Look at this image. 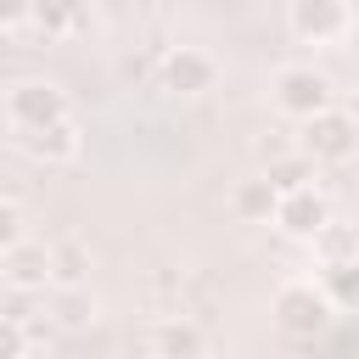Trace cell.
Instances as JSON below:
<instances>
[{
	"instance_id": "6da1fadb",
	"label": "cell",
	"mask_w": 359,
	"mask_h": 359,
	"mask_svg": "<svg viewBox=\"0 0 359 359\" xmlns=\"http://www.w3.org/2000/svg\"><path fill=\"white\" fill-rule=\"evenodd\" d=\"M275 325L286 331V337H297V342H314L325 325H331V314H337V297L325 292V280H314V275H292V280H280L275 286Z\"/></svg>"
},
{
	"instance_id": "7a4b0ae2",
	"label": "cell",
	"mask_w": 359,
	"mask_h": 359,
	"mask_svg": "<svg viewBox=\"0 0 359 359\" xmlns=\"http://www.w3.org/2000/svg\"><path fill=\"white\" fill-rule=\"evenodd\" d=\"M269 101H275V112L280 118H314V112H325V107H337L331 101V79L320 73V67H309V62H286V67H275V79H269Z\"/></svg>"
},
{
	"instance_id": "3957f363",
	"label": "cell",
	"mask_w": 359,
	"mask_h": 359,
	"mask_svg": "<svg viewBox=\"0 0 359 359\" xmlns=\"http://www.w3.org/2000/svg\"><path fill=\"white\" fill-rule=\"evenodd\" d=\"M297 146H303L314 163H348V157L359 151V118H353L348 107H325V112L303 118Z\"/></svg>"
},
{
	"instance_id": "277c9868",
	"label": "cell",
	"mask_w": 359,
	"mask_h": 359,
	"mask_svg": "<svg viewBox=\"0 0 359 359\" xmlns=\"http://www.w3.org/2000/svg\"><path fill=\"white\" fill-rule=\"evenodd\" d=\"M286 28L303 45H337L353 28V6L348 0H292L286 6Z\"/></svg>"
},
{
	"instance_id": "5b68a950",
	"label": "cell",
	"mask_w": 359,
	"mask_h": 359,
	"mask_svg": "<svg viewBox=\"0 0 359 359\" xmlns=\"http://www.w3.org/2000/svg\"><path fill=\"white\" fill-rule=\"evenodd\" d=\"M50 118H67V95L50 79H17L6 90V123L11 129H39Z\"/></svg>"
},
{
	"instance_id": "8992f818",
	"label": "cell",
	"mask_w": 359,
	"mask_h": 359,
	"mask_svg": "<svg viewBox=\"0 0 359 359\" xmlns=\"http://www.w3.org/2000/svg\"><path fill=\"white\" fill-rule=\"evenodd\" d=\"M213 79H219V67H213V56L196 50V45H174V50H163V62H157V84L174 90V95H202V90H213Z\"/></svg>"
},
{
	"instance_id": "52a82bcc",
	"label": "cell",
	"mask_w": 359,
	"mask_h": 359,
	"mask_svg": "<svg viewBox=\"0 0 359 359\" xmlns=\"http://www.w3.org/2000/svg\"><path fill=\"white\" fill-rule=\"evenodd\" d=\"M325 224H331V202H325L314 185L280 191V208H275V230H280V236H292V241H314Z\"/></svg>"
},
{
	"instance_id": "ba28073f",
	"label": "cell",
	"mask_w": 359,
	"mask_h": 359,
	"mask_svg": "<svg viewBox=\"0 0 359 359\" xmlns=\"http://www.w3.org/2000/svg\"><path fill=\"white\" fill-rule=\"evenodd\" d=\"M17 146L34 157V163H73L84 151V129L73 118H50L39 129H17Z\"/></svg>"
},
{
	"instance_id": "9c48e42d",
	"label": "cell",
	"mask_w": 359,
	"mask_h": 359,
	"mask_svg": "<svg viewBox=\"0 0 359 359\" xmlns=\"http://www.w3.org/2000/svg\"><path fill=\"white\" fill-rule=\"evenodd\" d=\"M0 275H6V286L45 292V286H50V241H34V236H22V241L0 247Z\"/></svg>"
},
{
	"instance_id": "30bf717a",
	"label": "cell",
	"mask_w": 359,
	"mask_h": 359,
	"mask_svg": "<svg viewBox=\"0 0 359 359\" xmlns=\"http://www.w3.org/2000/svg\"><path fill=\"white\" fill-rule=\"evenodd\" d=\"M275 208H280V185H275L269 174L241 180V185L230 191V213H236L241 224H275Z\"/></svg>"
},
{
	"instance_id": "8fae6325",
	"label": "cell",
	"mask_w": 359,
	"mask_h": 359,
	"mask_svg": "<svg viewBox=\"0 0 359 359\" xmlns=\"http://www.w3.org/2000/svg\"><path fill=\"white\" fill-rule=\"evenodd\" d=\"M34 34L39 39H67L84 28V0H34Z\"/></svg>"
},
{
	"instance_id": "7c38bea8",
	"label": "cell",
	"mask_w": 359,
	"mask_h": 359,
	"mask_svg": "<svg viewBox=\"0 0 359 359\" xmlns=\"http://www.w3.org/2000/svg\"><path fill=\"white\" fill-rule=\"evenodd\" d=\"M90 280V247L79 236L50 241V286H84Z\"/></svg>"
},
{
	"instance_id": "4fadbf2b",
	"label": "cell",
	"mask_w": 359,
	"mask_h": 359,
	"mask_svg": "<svg viewBox=\"0 0 359 359\" xmlns=\"http://www.w3.org/2000/svg\"><path fill=\"white\" fill-rule=\"evenodd\" d=\"M50 325H62V331H79V325H95V297L84 292V286H50Z\"/></svg>"
},
{
	"instance_id": "5bb4252c",
	"label": "cell",
	"mask_w": 359,
	"mask_h": 359,
	"mask_svg": "<svg viewBox=\"0 0 359 359\" xmlns=\"http://www.w3.org/2000/svg\"><path fill=\"white\" fill-rule=\"evenodd\" d=\"M146 348L151 353H202L208 348V331L196 320H163V325L146 331Z\"/></svg>"
},
{
	"instance_id": "9a60e30c",
	"label": "cell",
	"mask_w": 359,
	"mask_h": 359,
	"mask_svg": "<svg viewBox=\"0 0 359 359\" xmlns=\"http://www.w3.org/2000/svg\"><path fill=\"white\" fill-rule=\"evenodd\" d=\"M309 247H314V258H320V264L359 258V224H337V219H331V224H325V230H320Z\"/></svg>"
},
{
	"instance_id": "2e32d148",
	"label": "cell",
	"mask_w": 359,
	"mask_h": 359,
	"mask_svg": "<svg viewBox=\"0 0 359 359\" xmlns=\"http://www.w3.org/2000/svg\"><path fill=\"white\" fill-rule=\"evenodd\" d=\"M320 280H325V292L337 297V309H359V258L320 264Z\"/></svg>"
},
{
	"instance_id": "e0dca14e",
	"label": "cell",
	"mask_w": 359,
	"mask_h": 359,
	"mask_svg": "<svg viewBox=\"0 0 359 359\" xmlns=\"http://www.w3.org/2000/svg\"><path fill=\"white\" fill-rule=\"evenodd\" d=\"M314 168H320V163H314V157H309V151H303V146H297V151H286V157H280V163H269V168H264V174H269V180H275V185H280V191H297V185H314V180H320V174H314Z\"/></svg>"
},
{
	"instance_id": "ac0fdd59",
	"label": "cell",
	"mask_w": 359,
	"mask_h": 359,
	"mask_svg": "<svg viewBox=\"0 0 359 359\" xmlns=\"http://www.w3.org/2000/svg\"><path fill=\"white\" fill-rule=\"evenodd\" d=\"M286 151H297V135L292 129H280V123H269V129H258V140H252V157L269 168V163H280Z\"/></svg>"
},
{
	"instance_id": "d6986e66",
	"label": "cell",
	"mask_w": 359,
	"mask_h": 359,
	"mask_svg": "<svg viewBox=\"0 0 359 359\" xmlns=\"http://www.w3.org/2000/svg\"><path fill=\"white\" fill-rule=\"evenodd\" d=\"M22 236H28V213H22L17 196H6V208H0V247H11V241H22Z\"/></svg>"
},
{
	"instance_id": "ffe728a7",
	"label": "cell",
	"mask_w": 359,
	"mask_h": 359,
	"mask_svg": "<svg viewBox=\"0 0 359 359\" xmlns=\"http://www.w3.org/2000/svg\"><path fill=\"white\" fill-rule=\"evenodd\" d=\"M28 17H34V0H0V22L6 28H22Z\"/></svg>"
},
{
	"instance_id": "44dd1931",
	"label": "cell",
	"mask_w": 359,
	"mask_h": 359,
	"mask_svg": "<svg viewBox=\"0 0 359 359\" xmlns=\"http://www.w3.org/2000/svg\"><path fill=\"white\" fill-rule=\"evenodd\" d=\"M342 107H348V112L359 118V90H348V101H342Z\"/></svg>"
},
{
	"instance_id": "7402d4cb",
	"label": "cell",
	"mask_w": 359,
	"mask_h": 359,
	"mask_svg": "<svg viewBox=\"0 0 359 359\" xmlns=\"http://www.w3.org/2000/svg\"><path fill=\"white\" fill-rule=\"evenodd\" d=\"M353 224H359V202H353Z\"/></svg>"
}]
</instances>
